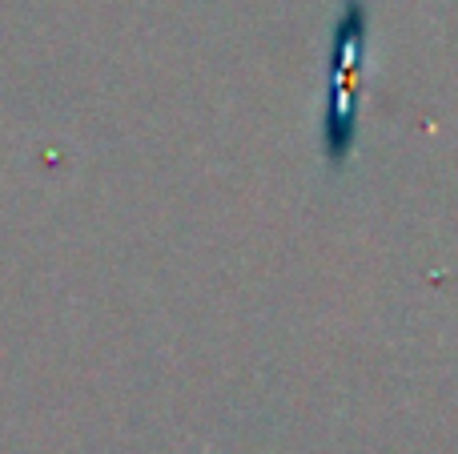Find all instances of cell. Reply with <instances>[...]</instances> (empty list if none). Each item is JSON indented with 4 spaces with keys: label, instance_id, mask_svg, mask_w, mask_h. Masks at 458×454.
Listing matches in <instances>:
<instances>
[{
    "label": "cell",
    "instance_id": "1",
    "mask_svg": "<svg viewBox=\"0 0 458 454\" xmlns=\"http://www.w3.org/2000/svg\"><path fill=\"white\" fill-rule=\"evenodd\" d=\"M338 45H334V69H330V117H326V149L330 157H342L354 137V77H358V56H362V37L358 24L338 29Z\"/></svg>",
    "mask_w": 458,
    "mask_h": 454
}]
</instances>
